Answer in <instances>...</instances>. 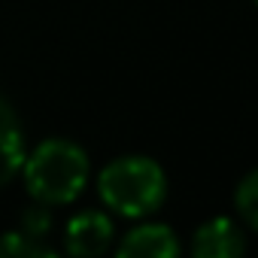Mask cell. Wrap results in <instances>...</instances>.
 <instances>
[{
  "mask_svg": "<svg viewBox=\"0 0 258 258\" xmlns=\"http://www.w3.org/2000/svg\"><path fill=\"white\" fill-rule=\"evenodd\" d=\"M19 176L25 179V188L37 204L67 207L85 191L91 176V161L79 143L52 137L37 143L34 152L25 155Z\"/></svg>",
  "mask_w": 258,
  "mask_h": 258,
  "instance_id": "obj_1",
  "label": "cell"
},
{
  "mask_svg": "<svg viewBox=\"0 0 258 258\" xmlns=\"http://www.w3.org/2000/svg\"><path fill=\"white\" fill-rule=\"evenodd\" d=\"M97 191L106 210L124 219H146L167 201V176L155 158L124 155L100 170Z\"/></svg>",
  "mask_w": 258,
  "mask_h": 258,
  "instance_id": "obj_2",
  "label": "cell"
},
{
  "mask_svg": "<svg viewBox=\"0 0 258 258\" xmlns=\"http://www.w3.org/2000/svg\"><path fill=\"white\" fill-rule=\"evenodd\" d=\"M0 258H55V249L46 243V237H34L16 228L0 234Z\"/></svg>",
  "mask_w": 258,
  "mask_h": 258,
  "instance_id": "obj_7",
  "label": "cell"
},
{
  "mask_svg": "<svg viewBox=\"0 0 258 258\" xmlns=\"http://www.w3.org/2000/svg\"><path fill=\"white\" fill-rule=\"evenodd\" d=\"M112 237H115L112 219L100 210H85L67 222L64 249H67V255H76V258H94L112 246Z\"/></svg>",
  "mask_w": 258,
  "mask_h": 258,
  "instance_id": "obj_3",
  "label": "cell"
},
{
  "mask_svg": "<svg viewBox=\"0 0 258 258\" xmlns=\"http://www.w3.org/2000/svg\"><path fill=\"white\" fill-rule=\"evenodd\" d=\"M49 210H52V207L34 201V207H28V210L22 213L19 228L28 231V234H34V237H49V231H52V213H49Z\"/></svg>",
  "mask_w": 258,
  "mask_h": 258,
  "instance_id": "obj_9",
  "label": "cell"
},
{
  "mask_svg": "<svg viewBox=\"0 0 258 258\" xmlns=\"http://www.w3.org/2000/svg\"><path fill=\"white\" fill-rule=\"evenodd\" d=\"M121 258H176L179 240L176 231L164 222H143L134 231H127L115 249Z\"/></svg>",
  "mask_w": 258,
  "mask_h": 258,
  "instance_id": "obj_5",
  "label": "cell"
},
{
  "mask_svg": "<svg viewBox=\"0 0 258 258\" xmlns=\"http://www.w3.org/2000/svg\"><path fill=\"white\" fill-rule=\"evenodd\" d=\"M25 161V134L19 112L13 109L10 100L0 97V188L10 185Z\"/></svg>",
  "mask_w": 258,
  "mask_h": 258,
  "instance_id": "obj_6",
  "label": "cell"
},
{
  "mask_svg": "<svg viewBox=\"0 0 258 258\" xmlns=\"http://www.w3.org/2000/svg\"><path fill=\"white\" fill-rule=\"evenodd\" d=\"M243 252H246L243 228L228 216L207 219L191 237V255L195 258H237Z\"/></svg>",
  "mask_w": 258,
  "mask_h": 258,
  "instance_id": "obj_4",
  "label": "cell"
},
{
  "mask_svg": "<svg viewBox=\"0 0 258 258\" xmlns=\"http://www.w3.org/2000/svg\"><path fill=\"white\" fill-rule=\"evenodd\" d=\"M252 4H255V7H258V0H252Z\"/></svg>",
  "mask_w": 258,
  "mask_h": 258,
  "instance_id": "obj_10",
  "label": "cell"
},
{
  "mask_svg": "<svg viewBox=\"0 0 258 258\" xmlns=\"http://www.w3.org/2000/svg\"><path fill=\"white\" fill-rule=\"evenodd\" d=\"M234 207H237L240 219L258 234V167L240 179V185L234 191Z\"/></svg>",
  "mask_w": 258,
  "mask_h": 258,
  "instance_id": "obj_8",
  "label": "cell"
}]
</instances>
